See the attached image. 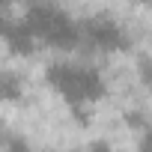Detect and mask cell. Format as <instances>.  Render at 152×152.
<instances>
[{
    "label": "cell",
    "instance_id": "obj_2",
    "mask_svg": "<svg viewBox=\"0 0 152 152\" xmlns=\"http://www.w3.org/2000/svg\"><path fill=\"white\" fill-rule=\"evenodd\" d=\"M81 39L93 48H102V51H116L125 45V33L122 27L107 18V15H96V18H87L84 27H81Z\"/></svg>",
    "mask_w": 152,
    "mask_h": 152
},
{
    "label": "cell",
    "instance_id": "obj_7",
    "mask_svg": "<svg viewBox=\"0 0 152 152\" xmlns=\"http://www.w3.org/2000/svg\"><path fill=\"white\" fill-rule=\"evenodd\" d=\"M137 6H152V0H134Z\"/></svg>",
    "mask_w": 152,
    "mask_h": 152
},
{
    "label": "cell",
    "instance_id": "obj_4",
    "mask_svg": "<svg viewBox=\"0 0 152 152\" xmlns=\"http://www.w3.org/2000/svg\"><path fill=\"white\" fill-rule=\"evenodd\" d=\"M137 81L146 90H152V57H140L137 60Z\"/></svg>",
    "mask_w": 152,
    "mask_h": 152
},
{
    "label": "cell",
    "instance_id": "obj_5",
    "mask_svg": "<svg viewBox=\"0 0 152 152\" xmlns=\"http://www.w3.org/2000/svg\"><path fill=\"white\" fill-rule=\"evenodd\" d=\"M87 152H116V146L110 143V137H93L87 143Z\"/></svg>",
    "mask_w": 152,
    "mask_h": 152
},
{
    "label": "cell",
    "instance_id": "obj_6",
    "mask_svg": "<svg viewBox=\"0 0 152 152\" xmlns=\"http://www.w3.org/2000/svg\"><path fill=\"white\" fill-rule=\"evenodd\" d=\"M134 152H152V125H149L146 131L137 134V146H134Z\"/></svg>",
    "mask_w": 152,
    "mask_h": 152
},
{
    "label": "cell",
    "instance_id": "obj_1",
    "mask_svg": "<svg viewBox=\"0 0 152 152\" xmlns=\"http://www.w3.org/2000/svg\"><path fill=\"white\" fill-rule=\"evenodd\" d=\"M48 84L66 99V102H99L107 93L104 75L96 66L84 63H54L48 66Z\"/></svg>",
    "mask_w": 152,
    "mask_h": 152
},
{
    "label": "cell",
    "instance_id": "obj_3",
    "mask_svg": "<svg viewBox=\"0 0 152 152\" xmlns=\"http://www.w3.org/2000/svg\"><path fill=\"white\" fill-rule=\"evenodd\" d=\"M24 99V81L15 69H0V102H21Z\"/></svg>",
    "mask_w": 152,
    "mask_h": 152
}]
</instances>
